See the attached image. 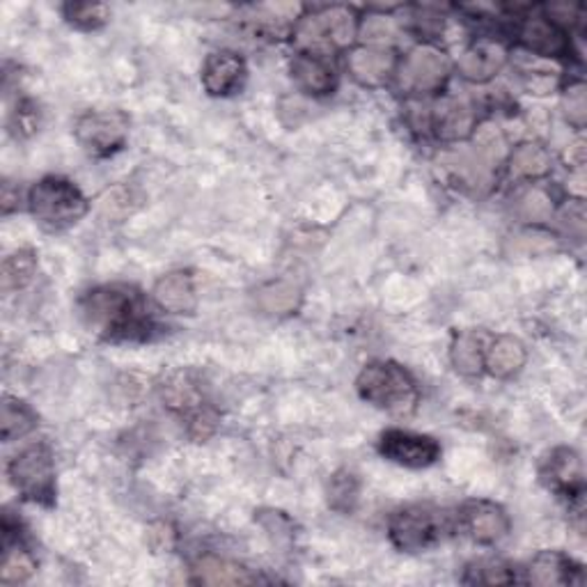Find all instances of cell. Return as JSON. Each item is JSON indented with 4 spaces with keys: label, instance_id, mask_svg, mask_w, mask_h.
<instances>
[{
    "label": "cell",
    "instance_id": "obj_1",
    "mask_svg": "<svg viewBox=\"0 0 587 587\" xmlns=\"http://www.w3.org/2000/svg\"><path fill=\"white\" fill-rule=\"evenodd\" d=\"M81 310L86 322L111 340L145 335L149 324L139 291L126 285L92 289L84 299Z\"/></svg>",
    "mask_w": 587,
    "mask_h": 587
},
{
    "label": "cell",
    "instance_id": "obj_2",
    "mask_svg": "<svg viewBox=\"0 0 587 587\" xmlns=\"http://www.w3.org/2000/svg\"><path fill=\"white\" fill-rule=\"evenodd\" d=\"M358 392L372 407L390 413H409L418 402V386L409 372L390 361L367 363L358 375Z\"/></svg>",
    "mask_w": 587,
    "mask_h": 587
},
{
    "label": "cell",
    "instance_id": "obj_3",
    "mask_svg": "<svg viewBox=\"0 0 587 587\" xmlns=\"http://www.w3.org/2000/svg\"><path fill=\"white\" fill-rule=\"evenodd\" d=\"M29 207L42 225L58 230L81 221L88 211V200L69 179L44 177L31 189Z\"/></svg>",
    "mask_w": 587,
    "mask_h": 587
},
{
    "label": "cell",
    "instance_id": "obj_4",
    "mask_svg": "<svg viewBox=\"0 0 587 587\" xmlns=\"http://www.w3.org/2000/svg\"><path fill=\"white\" fill-rule=\"evenodd\" d=\"M358 35V21L350 8H326L310 16H303L297 29H294V40L312 56H319V51L342 48L350 46Z\"/></svg>",
    "mask_w": 587,
    "mask_h": 587
},
{
    "label": "cell",
    "instance_id": "obj_5",
    "mask_svg": "<svg viewBox=\"0 0 587 587\" xmlns=\"http://www.w3.org/2000/svg\"><path fill=\"white\" fill-rule=\"evenodd\" d=\"M8 475L25 500L40 505H53L56 500V462L48 445L37 443L19 452L8 466Z\"/></svg>",
    "mask_w": 587,
    "mask_h": 587
},
{
    "label": "cell",
    "instance_id": "obj_6",
    "mask_svg": "<svg viewBox=\"0 0 587 587\" xmlns=\"http://www.w3.org/2000/svg\"><path fill=\"white\" fill-rule=\"evenodd\" d=\"M390 542L407 553L424 551L436 544L445 532V519L434 507L411 505L399 510L388 525Z\"/></svg>",
    "mask_w": 587,
    "mask_h": 587
},
{
    "label": "cell",
    "instance_id": "obj_7",
    "mask_svg": "<svg viewBox=\"0 0 587 587\" xmlns=\"http://www.w3.org/2000/svg\"><path fill=\"white\" fill-rule=\"evenodd\" d=\"M450 76V60L445 53L434 44H418L407 53L405 63L397 67V81L399 88L427 95L443 88Z\"/></svg>",
    "mask_w": 587,
    "mask_h": 587
},
{
    "label": "cell",
    "instance_id": "obj_8",
    "mask_svg": "<svg viewBox=\"0 0 587 587\" xmlns=\"http://www.w3.org/2000/svg\"><path fill=\"white\" fill-rule=\"evenodd\" d=\"M162 397L170 411L189 420L191 432H196L198 436L204 439L213 430V424H217V418L204 405L202 386L191 372H177V375L168 377L162 386Z\"/></svg>",
    "mask_w": 587,
    "mask_h": 587
},
{
    "label": "cell",
    "instance_id": "obj_9",
    "mask_svg": "<svg viewBox=\"0 0 587 587\" xmlns=\"http://www.w3.org/2000/svg\"><path fill=\"white\" fill-rule=\"evenodd\" d=\"M129 118L122 111H90L76 122V141L92 156H111L126 143Z\"/></svg>",
    "mask_w": 587,
    "mask_h": 587
},
{
    "label": "cell",
    "instance_id": "obj_10",
    "mask_svg": "<svg viewBox=\"0 0 587 587\" xmlns=\"http://www.w3.org/2000/svg\"><path fill=\"white\" fill-rule=\"evenodd\" d=\"M379 452L388 462L407 468H427L441 459V445L436 439L407 430L384 432Z\"/></svg>",
    "mask_w": 587,
    "mask_h": 587
},
{
    "label": "cell",
    "instance_id": "obj_11",
    "mask_svg": "<svg viewBox=\"0 0 587 587\" xmlns=\"http://www.w3.org/2000/svg\"><path fill=\"white\" fill-rule=\"evenodd\" d=\"M462 528L477 544H496L510 532V517L491 500H470L462 507Z\"/></svg>",
    "mask_w": 587,
    "mask_h": 587
},
{
    "label": "cell",
    "instance_id": "obj_12",
    "mask_svg": "<svg viewBox=\"0 0 587 587\" xmlns=\"http://www.w3.org/2000/svg\"><path fill=\"white\" fill-rule=\"evenodd\" d=\"M200 78L211 97H230L244 86L246 63L232 51H217L207 56Z\"/></svg>",
    "mask_w": 587,
    "mask_h": 587
},
{
    "label": "cell",
    "instance_id": "obj_13",
    "mask_svg": "<svg viewBox=\"0 0 587 587\" xmlns=\"http://www.w3.org/2000/svg\"><path fill=\"white\" fill-rule=\"evenodd\" d=\"M507 63V51L496 40L473 42L459 58V74L470 84H489Z\"/></svg>",
    "mask_w": 587,
    "mask_h": 587
},
{
    "label": "cell",
    "instance_id": "obj_14",
    "mask_svg": "<svg viewBox=\"0 0 587 587\" xmlns=\"http://www.w3.org/2000/svg\"><path fill=\"white\" fill-rule=\"evenodd\" d=\"M542 477L557 494L583 496V483H585L583 459L572 447H555L544 459Z\"/></svg>",
    "mask_w": 587,
    "mask_h": 587
},
{
    "label": "cell",
    "instance_id": "obj_15",
    "mask_svg": "<svg viewBox=\"0 0 587 587\" xmlns=\"http://www.w3.org/2000/svg\"><path fill=\"white\" fill-rule=\"evenodd\" d=\"M346 69L365 88H379L397 71L395 56L388 48L375 46H361L354 48L346 58Z\"/></svg>",
    "mask_w": 587,
    "mask_h": 587
},
{
    "label": "cell",
    "instance_id": "obj_16",
    "mask_svg": "<svg viewBox=\"0 0 587 587\" xmlns=\"http://www.w3.org/2000/svg\"><path fill=\"white\" fill-rule=\"evenodd\" d=\"M519 42L530 51L544 58H560L569 51V40L563 29L546 19V16H532L525 19L519 29Z\"/></svg>",
    "mask_w": 587,
    "mask_h": 587
},
{
    "label": "cell",
    "instance_id": "obj_17",
    "mask_svg": "<svg viewBox=\"0 0 587 587\" xmlns=\"http://www.w3.org/2000/svg\"><path fill=\"white\" fill-rule=\"evenodd\" d=\"M156 306L170 314H193L198 310V291L193 278L186 272H173L154 285Z\"/></svg>",
    "mask_w": 587,
    "mask_h": 587
},
{
    "label": "cell",
    "instance_id": "obj_18",
    "mask_svg": "<svg viewBox=\"0 0 587 587\" xmlns=\"http://www.w3.org/2000/svg\"><path fill=\"white\" fill-rule=\"evenodd\" d=\"M289 74L291 81L312 97H324L335 90V71L322 56L301 53V56L291 60Z\"/></svg>",
    "mask_w": 587,
    "mask_h": 587
},
{
    "label": "cell",
    "instance_id": "obj_19",
    "mask_svg": "<svg viewBox=\"0 0 587 587\" xmlns=\"http://www.w3.org/2000/svg\"><path fill=\"white\" fill-rule=\"evenodd\" d=\"M528 580L532 585H574L583 583L580 567L574 565L572 560L557 551H542L530 560L528 565Z\"/></svg>",
    "mask_w": 587,
    "mask_h": 587
},
{
    "label": "cell",
    "instance_id": "obj_20",
    "mask_svg": "<svg viewBox=\"0 0 587 587\" xmlns=\"http://www.w3.org/2000/svg\"><path fill=\"white\" fill-rule=\"evenodd\" d=\"M255 308L266 317L294 314L303 303V291L291 280H272L255 289Z\"/></svg>",
    "mask_w": 587,
    "mask_h": 587
},
{
    "label": "cell",
    "instance_id": "obj_21",
    "mask_svg": "<svg viewBox=\"0 0 587 587\" xmlns=\"http://www.w3.org/2000/svg\"><path fill=\"white\" fill-rule=\"evenodd\" d=\"M528 361L525 344L514 335L496 337L485 352V367L496 379H510L523 369Z\"/></svg>",
    "mask_w": 587,
    "mask_h": 587
},
{
    "label": "cell",
    "instance_id": "obj_22",
    "mask_svg": "<svg viewBox=\"0 0 587 587\" xmlns=\"http://www.w3.org/2000/svg\"><path fill=\"white\" fill-rule=\"evenodd\" d=\"M193 580L200 585H251L257 578L244 565L219 555H202L193 567Z\"/></svg>",
    "mask_w": 587,
    "mask_h": 587
},
{
    "label": "cell",
    "instance_id": "obj_23",
    "mask_svg": "<svg viewBox=\"0 0 587 587\" xmlns=\"http://www.w3.org/2000/svg\"><path fill=\"white\" fill-rule=\"evenodd\" d=\"M551 173V154L540 143H521L510 154V175L514 179L535 181Z\"/></svg>",
    "mask_w": 587,
    "mask_h": 587
},
{
    "label": "cell",
    "instance_id": "obj_24",
    "mask_svg": "<svg viewBox=\"0 0 587 587\" xmlns=\"http://www.w3.org/2000/svg\"><path fill=\"white\" fill-rule=\"evenodd\" d=\"M37 572V560L19 540L5 538L3 557H0V583L19 585L25 583Z\"/></svg>",
    "mask_w": 587,
    "mask_h": 587
},
{
    "label": "cell",
    "instance_id": "obj_25",
    "mask_svg": "<svg viewBox=\"0 0 587 587\" xmlns=\"http://www.w3.org/2000/svg\"><path fill=\"white\" fill-rule=\"evenodd\" d=\"M436 133L443 141L466 139L475 126L473 109L464 101H445L434 118Z\"/></svg>",
    "mask_w": 587,
    "mask_h": 587
},
{
    "label": "cell",
    "instance_id": "obj_26",
    "mask_svg": "<svg viewBox=\"0 0 587 587\" xmlns=\"http://www.w3.org/2000/svg\"><path fill=\"white\" fill-rule=\"evenodd\" d=\"M485 346L475 333H462L450 346V363L459 375L477 377L485 369Z\"/></svg>",
    "mask_w": 587,
    "mask_h": 587
},
{
    "label": "cell",
    "instance_id": "obj_27",
    "mask_svg": "<svg viewBox=\"0 0 587 587\" xmlns=\"http://www.w3.org/2000/svg\"><path fill=\"white\" fill-rule=\"evenodd\" d=\"M37 427L35 411L21 402L16 397H5L3 407H0V430H3V441H16L25 434H31Z\"/></svg>",
    "mask_w": 587,
    "mask_h": 587
},
{
    "label": "cell",
    "instance_id": "obj_28",
    "mask_svg": "<svg viewBox=\"0 0 587 587\" xmlns=\"http://www.w3.org/2000/svg\"><path fill=\"white\" fill-rule=\"evenodd\" d=\"M35 274H37L35 253L21 248L3 259V274H0V280H3L5 291H19L25 285H31Z\"/></svg>",
    "mask_w": 587,
    "mask_h": 587
},
{
    "label": "cell",
    "instance_id": "obj_29",
    "mask_svg": "<svg viewBox=\"0 0 587 587\" xmlns=\"http://www.w3.org/2000/svg\"><path fill=\"white\" fill-rule=\"evenodd\" d=\"M326 496H329V505L335 512H342V514L352 512L361 496V479L352 470H337L329 479Z\"/></svg>",
    "mask_w": 587,
    "mask_h": 587
},
{
    "label": "cell",
    "instance_id": "obj_30",
    "mask_svg": "<svg viewBox=\"0 0 587 587\" xmlns=\"http://www.w3.org/2000/svg\"><path fill=\"white\" fill-rule=\"evenodd\" d=\"M397 23L386 14H369L358 23V35L375 48H386L397 40Z\"/></svg>",
    "mask_w": 587,
    "mask_h": 587
},
{
    "label": "cell",
    "instance_id": "obj_31",
    "mask_svg": "<svg viewBox=\"0 0 587 587\" xmlns=\"http://www.w3.org/2000/svg\"><path fill=\"white\" fill-rule=\"evenodd\" d=\"M63 14L71 25H76V29L97 31L109 21L111 10L103 3H67L63 8Z\"/></svg>",
    "mask_w": 587,
    "mask_h": 587
},
{
    "label": "cell",
    "instance_id": "obj_32",
    "mask_svg": "<svg viewBox=\"0 0 587 587\" xmlns=\"http://www.w3.org/2000/svg\"><path fill=\"white\" fill-rule=\"evenodd\" d=\"M466 583L473 585H505L514 583V572L507 567L500 560H479V563L470 565L466 569Z\"/></svg>",
    "mask_w": 587,
    "mask_h": 587
},
{
    "label": "cell",
    "instance_id": "obj_33",
    "mask_svg": "<svg viewBox=\"0 0 587 587\" xmlns=\"http://www.w3.org/2000/svg\"><path fill=\"white\" fill-rule=\"evenodd\" d=\"M563 109L569 124L583 129L587 122V88L585 84H574L563 97Z\"/></svg>",
    "mask_w": 587,
    "mask_h": 587
},
{
    "label": "cell",
    "instance_id": "obj_34",
    "mask_svg": "<svg viewBox=\"0 0 587 587\" xmlns=\"http://www.w3.org/2000/svg\"><path fill=\"white\" fill-rule=\"evenodd\" d=\"M521 217L528 221H546L553 211L551 198L544 189H530L519 200Z\"/></svg>",
    "mask_w": 587,
    "mask_h": 587
},
{
    "label": "cell",
    "instance_id": "obj_35",
    "mask_svg": "<svg viewBox=\"0 0 587 587\" xmlns=\"http://www.w3.org/2000/svg\"><path fill=\"white\" fill-rule=\"evenodd\" d=\"M12 126L16 129L19 136H31L40 126V113L33 101H21L12 115Z\"/></svg>",
    "mask_w": 587,
    "mask_h": 587
},
{
    "label": "cell",
    "instance_id": "obj_36",
    "mask_svg": "<svg viewBox=\"0 0 587 587\" xmlns=\"http://www.w3.org/2000/svg\"><path fill=\"white\" fill-rule=\"evenodd\" d=\"M565 221L569 225V232H576L578 236H583L585 230V207L583 200H574L565 207Z\"/></svg>",
    "mask_w": 587,
    "mask_h": 587
}]
</instances>
